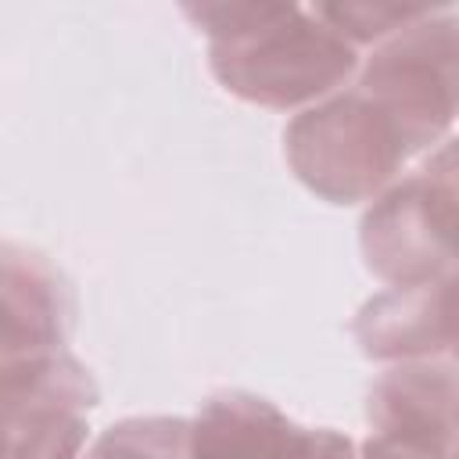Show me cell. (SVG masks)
<instances>
[{"mask_svg": "<svg viewBox=\"0 0 459 459\" xmlns=\"http://www.w3.org/2000/svg\"><path fill=\"white\" fill-rule=\"evenodd\" d=\"M179 14L208 39L215 82L255 108L298 115L344 90L362 50L301 4H183Z\"/></svg>", "mask_w": 459, "mask_h": 459, "instance_id": "obj_1", "label": "cell"}, {"mask_svg": "<svg viewBox=\"0 0 459 459\" xmlns=\"http://www.w3.org/2000/svg\"><path fill=\"white\" fill-rule=\"evenodd\" d=\"M283 158L308 194L337 208H369L420 161L402 126L355 82L287 122Z\"/></svg>", "mask_w": 459, "mask_h": 459, "instance_id": "obj_2", "label": "cell"}, {"mask_svg": "<svg viewBox=\"0 0 459 459\" xmlns=\"http://www.w3.org/2000/svg\"><path fill=\"white\" fill-rule=\"evenodd\" d=\"M359 251L384 287H423L459 269V133L362 212Z\"/></svg>", "mask_w": 459, "mask_h": 459, "instance_id": "obj_3", "label": "cell"}, {"mask_svg": "<svg viewBox=\"0 0 459 459\" xmlns=\"http://www.w3.org/2000/svg\"><path fill=\"white\" fill-rule=\"evenodd\" d=\"M351 82L402 126L423 161L459 122V11L427 7L366 50Z\"/></svg>", "mask_w": 459, "mask_h": 459, "instance_id": "obj_4", "label": "cell"}, {"mask_svg": "<svg viewBox=\"0 0 459 459\" xmlns=\"http://www.w3.org/2000/svg\"><path fill=\"white\" fill-rule=\"evenodd\" d=\"M4 459H82L100 387L72 351L0 362Z\"/></svg>", "mask_w": 459, "mask_h": 459, "instance_id": "obj_5", "label": "cell"}, {"mask_svg": "<svg viewBox=\"0 0 459 459\" xmlns=\"http://www.w3.org/2000/svg\"><path fill=\"white\" fill-rule=\"evenodd\" d=\"M190 459H359L337 427H308L255 391H215L190 416Z\"/></svg>", "mask_w": 459, "mask_h": 459, "instance_id": "obj_6", "label": "cell"}, {"mask_svg": "<svg viewBox=\"0 0 459 459\" xmlns=\"http://www.w3.org/2000/svg\"><path fill=\"white\" fill-rule=\"evenodd\" d=\"M351 337L380 366L459 362V269L423 287H384L366 298L351 319Z\"/></svg>", "mask_w": 459, "mask_h": 459, "instance_id": "obj_7", "label": "cell"}, {"mask_svg": "<svg viewBox=\"0 0 459 459\" xmlns=\"http://www.w3.org/2000/svg\"><path fill=\"white\" fill-rule=\"evenodd\" d=\"M0 265H4L0 362L68 351V337L75 326V290L68 276L43 251L14 240L4 244Z\"/></svg>", "mask_w": 459, "mask_h": 459, "instance_id": "obj_8", "label": "cell"}, {"mask_svg": "<svg viewBox=\"0 0 459 459\" xmlns=\"http://www.w3.org/2000/svg\"><path fill=\"white\" fill-rule=\"evenodd\" d=\"M82 459H190V420L172 412L122 416L90 441Z\"/></svg>", "mask_w": 459, "mask_h": 459, "instance_id": "obj_9", "label": "cell"}, {"mask_svg": "<svg viewBox=\"0 0 459 459\" xmlns=\"http://www.w3.org/2000/svg\"><path fill=\"white\" fill-rule=\"evenodd\" d=\"M312 7L330 29H337L362 54L427 11V7H409V4H312Z\"/></svg>", "mask_w": 459, "mask_h": 459, "instance_id": "obj_10", "label": "cell"}, {"mask_svg": "<svg viewBox=\"0 0 459 459\" xmlns=\"http://www.w3.org/2000/svg\"><path fill=\"white\" fill-rule=\"evenodd\" d=\"M359 459H434V455L402 448V445L384 441V437H377V434H366V437L359 441Z\"/></svg>", "mask_w": 459, "mask_h": 459, "instance_id": "obj_11", "label": "cell"}, {"mask_svg": "<svg viewBox=\"0 0 459 459\" xmlns=\"http://www.w3.org/2000/svg\"><path fill=\"white\" fill-rule=\"evenodd\" d=\"M441 459H459V445H455V448H448V452H445Z\"/></svg>", "mask_w": 459, "mask_h": 459, "instance_id": "obj_12", "label": "cell"}]
</instances>
